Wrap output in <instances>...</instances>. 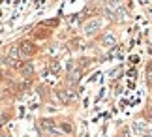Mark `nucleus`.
<instances>
[{
  "mask_svg": "<svg viewBox=\"0 0 152 137\" xmlns=\"http://www.w3.org/2000/svg\"><path fill=\"white\" fill-rule=\"evenodd\" d=\"M102 26V21L100 19H92V21H88V23H85V34H92V32H96L98 28Z\"/></svg>",
  "mask_w": 152,
  "mask_h": 137,
  "instance_id": "nucleus-1",
  "label": "nucleus"
},
{
  "mask_svg": "<svg viewBox=\"0 0 152 137\" xmlns=\"http://www.w3.org/2000/svg\"><path fill=\"white\" fill-rule=\"evenodd\" d=\"M34 51H36V47H34L30 41H25V43H21V53H23V55H32Z\"/></svg>",
  "mask_w": 152,
  "mask_h": 137,
  "instance_id": "nucleus-2",
  "label": "nucleus"
},
{
  "mask_svg": "<svg viewBox=\"0 0 152 137\" xmlns=\"http://www.w3.org/2000/svg\"><path fill=\"white\" fill-rule=\"evenodd\" d=\"M115 34H105V38H103V43L107 45V47H111V45H115Z\"/></svg>",
  "mask_w": 152,
  "mask_h": 137,
  "instance_id": "nucleus-3",
  "label": "nucleus"
},
{
  "mask_svg": "<svg viewBox=\"0 0 152 137\" xmlns=\"http://www.w3.org/2000/svg\"><path fill=\"white\" fill-rule=\"evenodd\" d=\"M58 98H60L64 103H68V102H69V96L66 94V90H60V92H58Z\"/></svg>",
  "mask_w": 152,
  "mask_h": 137,
  "instance_id": "nucleus-4",
  "label": "nucleus"
},
{
  "mask_svg": "<svg viewBox=\"0 0 152 137\" xmlns=\"http://www.w3.org/2000/svg\"><path fill=\"white\" fill-rule=\"evenodd\" d=\"M116 10V8H120V0H109V10Z\"/></svg>",
  "mask_w": 152,
  "mask_h": 137,
  "instance_id": "nucleus-5",
  "label": "nucleus"
},
{
  "mask_svg": "<svg viewBox=\"0 0 152 137\" xmlns=\"http://www.w3.org/2000/svg\"><path fill=\"white\" fill-rule=\"evenodd\" d=\"M32 71H34V68L30 66V64H26V66H23V73H25V75H30Z\"/></svg>",
  "mask_w": 152,
  "mask_h": 137,
  "instance_id": "nucleus-6",
  "label": "nucleus"
},
{
  "mask_svg": "<svg viewBox=\"0 0 152 137\" xmlns=\"http://www.w3.org/2000/svg\"><path fill=\"white\" fill-rule=\"evenodd\" d=\"M148 83H152V71L148 73Z\"/></svg>",
  "mask_w": 152,
  "mask_h": 137,
  "instance_id": "nucleus-7",
  "label": "nucleus"
}]
</instances>
